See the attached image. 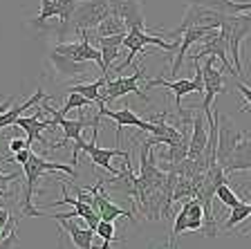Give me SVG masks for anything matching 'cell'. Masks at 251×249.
<instances>
[{
    "instance_id": "cell-28",
    "label": "cell",
    "mask_w": 251,
    "mask_h": 249,
    "mask_svg": "<svg viewBox=\"0 0 251 249\" xmlns=\"http://www.w3.org/2000/svg\"><path fill=\"white\" fill-rule=\"evenodd\" d=\"M18 218H9L5 231L0 234V249H18V234H16Z\"/></svg>"
},
{
    "instance_id": "cell-33",
    "label": "cell",
    "mask_w": 251,
    "mask_h": 249,
    "mask_svg": "<svg viewBox=\"0 0 251 249\" xmlns=\"http://www.w3.org/2000/svg\"><path fill=\"white\" fill-rule=\"evenodd\" d=\"M235 88H238V90H240V94H242V97H245V108H242V110H247V108H249V106H251V88H249V85H247V83H242V81H238V79H235Z\"/></svg>"
},
{
    "instance_id": "cell-21",
    "label": "cell",
    "mask_w": 251,
    "mask_h": 249,
    "mask_svg": "<svg viewBox=\"0 0 251 249\" xmlns=\"http://www.w3.org/2000/svg\"><path fill=\"white\" fill-rule=\"evenodd\" d=\"M124 41H126V34L99 38V50H101V58H103V72L108 79H110V72H112V63L119 58L121 50H124Z\"/></svg>"
},
{
    "instance_id": "cell-40",
    "label": "cell",
    "mask_w": 251,
    "mask_h": 249,
    "mask_svg": "<svg viewBox=\"0 0 251 249\" xmlns=\"http://www.w3.org/2000/svg\"><path fill=\"white\" fill-rule=\"evenodd\" d=\"M249 211H251V202H249Z\"/></svg>"
},
{
    "instance_id": "cell-10",
    "label": "cell",
    "mask_w": 251,
    "mask_h": 249,
    "mask_svg": "<svg viewBox=\"0 0 251 249\" xmlns=\"http://www.w3.org/2000/svg\"><path fill=\"white\" fill-rule=\"evenodd\" d=\"M226 54H229V45H226L225 34L220 29H213L211 34H206V36L200 41L198 47H195V52L191 54V63H200V58H204V56H215L222 61V65L226 68V72H229L231 77L238 79V74H235V70H233V65H231Z\"/></svg>"
},
{
    "instance_id": "cell-17",
    "label": "cell",
    "mask_w": 251,
    "mask_h": 249,
    "mask_svg": "<svg viewBox=\"0 0 251 249\" xmlns=\"http://www.w3.org/2000/svg\"><path fill=\"white\" fill-rule=\"evenodd\" d=\"M157 85H162V88H168L173 94H175V106H177V110L182 108V97H186V94H193V92H204L202 88H200L198 83L193 81V79H177V81H166V79L157 77V79H151V81L146 83V88L144 90H151V88H157Z\"/></svg>"
},
{
    "instance_id": "cell-24",
    "label": "cell",
    "mask_w": 251,
    "mask_h": 249,
    "mask_svg": "<svg viewBox=\"0 0 251 249\" xmlns=\"http://www.w3.org/2000/svg\"><path fill=\"white\" fill-rule=\"evenodd\" d=\"M119 34H128V27H126V23L121 21V18H117L115 14H108V18L92 31V36H97V38L119 36Z\"/></svg>"
},
{
    "instance_id": "cell-7",
    "label": "cell",
    "mask_w": 251,
    "mask_h": 249,
    "mask_svg": "<svg viewBox=\"0 0 251 249\" xmlns=\"http://www.w3.org/2000/svg\"><path fill=\"white\" fill-rule=\"evenodd\" d=\"M202 74H204V101L200 106V110L204 112L206 121H211L215 117L211 106H213V99L218 94H225L226 92V83H225V77H222V70L218 68L215 63V56H206L202 65Z\"/></svg>"
},
{
    "instance_id": "cell-16",
    "label": "cell",
    "mask_w": 251,
    "mask_h": 249,
    "mask_svg": "<svg viewBox=\"0 0 251 249\" xmlns=\"http://www.w3.org/2000/svg\"><path fill=\"white\" fill-rule=\"evenodd\" d=\"M103 187H105V182L101 184L99 189H97V193H94V200H92V207H94V211L101 216V220H105V222H115L117 218H128L130 222L137 224L135 213H132V211H126V209H121V207H117V204L110 200L108 193L103 191Z\"/></svg>"
},
{
    "instance_id": "cell-11",
    "label": "cell",
    "mask_w": 251,
    "mask_h": 249,
    "mask_svg": "<svg viewBox=\"0 0 251 249\" xmlns=\"http://www.w3.org/2000/svg\"><path fill=\"white\" fill-rule=\"evenodd\" d=\"M242 137H245V133H240L235 128L231 117H226V114L220 117L218 114V151H215V160H218L220 166L229 160V155L235 151V146L242 141Z\"/></svg>"
},
{
    "instance_id": "cell-23",
    "label": "cell",
    "mask_w": 251,
    "mask_h": 249,
    "mask_svg": "<svg viewBox=\"0 0 251 249\" xmlns=\"http://www.w3.org/2000/svg\"><path fill=\"white\" fill-rule=\"evenodd\" d=\"M105 83H108V77L101 74V77L92 83H74V85L68 88V92H76V94H81V97L88 99L90 104H99L101 106V88H103Z\"/></svg>"
},
{
    "instance_id": "cell-20",
    "label": "cell",
    "mask_w": 251,
    "mask_h": 249,
    "mask_svg": "<svg viewBox=\"0 0 251 249\" xmlns=\"http://www.w3.org/2000/svg\"><path fill=\"white\" fill-rule=\"evenodd\" d=\"M188 5H198L204 9H211L215 14L222 16H238V14H249L251 2H233V0H186Z\"/></svg>"
},
{
    "instance_id": "cell-30",
    "label": "cell",
    "mask_w": 251,
    "mask_h": 249,
    "mask_svg": "<svg viewBox=\"0 0 251 249\" xmlns=\"http://www.w3.org/2000/svg\"><path fill=\"white\" fill-rule=\"evenodd\" d=\"M85 106H90V101H88L85 97H81V94H76V92H68V99H65V104H63V108L58 110V112L65 117L70 110H74V108H85Z\"/></svg>"
},
{
    "instance_id": "cell-9",
    "label": "cell",
    "mask_w": 251,
    "mask_h": 249,
    "mask_svg": "<svg viewBox=\"0 0 251 249\" xmlns=\"http://www.w3.org/2000/svg\"><path fill=\"white\" fill-rule=\"evenodd\" d=\"M222 14H215L211 9H204V7L198 5H188L186 11H184V18L175 29H171V36L177 41L186 29H220L222 25Z\"/></svg>"
},
{
    "instance_id": "cell-3",
    "label": "cell",
    "mask_w": 251,
    "mask_h": 249,
    "mask_svg": "<svg viewBox=\"0 0 251 249\" xmlns=\"http://www.w3.org/2000/svg\"><path fill=\"white\" fill-rule=\"evenodd\" d=\"M148 45H157V47H162V50H166L168 56H171V52H175L179 47L177 41H173V43H166L162 36H152L148 29H128V34H126V41H124V50H128V56H126L124 63H119L112 72L115 74H121L128 65L132 63V58L137 56L139 52H144Z\"/></svg>"
},
{
    "instance_id": "cell-32",
    "label": "cell",
    "mask_w": 251,
    "mask_h": 249,
    "mask_svg": "<svg viewBox=\"0 0 251 249\" xmlns=\"http://www.w3.org/2000/svg\"><path fill=\"white\" fill-rule=\"evenodd\" d=\"M25 148H31V144L27 139H11L9 141V153L11 155H16V153L25 151Z\"/></svg>"
},
{
    "instance_id": "cell-18",
    "label": "cell",
    "mask_w": 251,
    "mask_h": 249,
    "mask_svg": "<svg viewBox=\"0 0 251 249\" xmlns=\"http://www.w3.org/2000/svg\"><path fill=\"white\" fill-rule=\"evenodd\" d=\"M16 128H23L27 133V141L29 144H41V146H45V148H54L50 141H45L41 137V130H45V128H54V119H41L38 114H31V117H18L16 119Z\"/></svg>"
},
{
    "instance_id": "cell-37",
    "label": "cell",
    "mask_w": 251,
    "mask_h": 249,
    "mask_svg": "<svg viewBox=\"0 0 251 249\" xmlns=\"http://www.w3.org/2000/svg\"><path fill=\"white\" fill-rule=\"evenodd\" d=\"M151 249H175V247L171 245V240H162V243H159V240H152Z\"/></svg>"
},
{
    "instance_id": "cell-29",
    "label": "cell",
    "mask_w": 251,
    "mask_h": 249,
    "mask_svg": "<svg viewBox=\"0 0 251 249\" xmlns=\"http://www.w3.org/2000/svg\"><path fill=\"white\" fill-rule=\"evenodd\" d=\"M215 197H218L222 204H226L229 209H233V207H238V204L242 202L240 197H238V193L233 191V189L229 187V184H220L218 189H215Z\"/></svg>"
},
{
    "instance_id": "cell-26",
    "label": "cell",
    "mask_w": 251,
    "mask_h": 249,
    "mask_svg": "<svg viewBox=\"0 0 251 249\" xmlns=\"http://www.w3.org/2000/svg\"><path fill=\"white\" fill-rule=\"evenodd\" d=\"M54 2H56L58 11H61V23H63L61 43H65V38H68V25H70V21H72L76 7L81 5V0H54Z\"/></svg>"
},
{
    "instance_id": "cell-19",
    "label": "cell",
    "mask_w": 251,
    "mask_h": 249,
    "mask_svg": "<svg viewBox=\"0 0 251 249\" xmlns=\"http://www.w3.org/2000/svg\"><path fill=\"white\" fill-rule=\"evenodd\" d=\"M222 171L226 175L240 171H251V135L242 137V141L235 146V151L229 155V160L222 164Z\"/></svg>"
},
{
    "instance_id": "cell-39",
    "label": "cell",
    "mask_w": 251,
    "mask_h": 249,
    "mask_svg": "<svg viewBox=\"0 0 251 249\" xmlns=\"http://www.w3.org/2000/svg\"><path fill=\"white\" fill-rule=\"evenodd\" d=\"M247 236H249V238H251V229H249V234H247Z\"/></svg>"
},
{
    "instance_id": "cell-35",
    "label": "cell",
    "mask_w": 251,
    "mask_h": 249,
    "mask_svg": "<svg viewBox=\"0 0 251 249\" xmlns=\"http://www.w3.org/2000/svg\"><path fill=\"white\" fill-rule=\"evenodd\" d=\"M2 160V155H0ZM14 180H18V173H0V189H7Z\"/></svg>"
},
{
    "instance_id": "cell-15",
    "label": "cell",
    "mask_w": 251,
    "mask_h": 249,
    "mask_svg": "<svg viewBox=\"0 0 251 249\" xmlns=\"http://www.w3.org/2000/svg\"><path fill=\"white\" fill-rule=\"evenodd\" d=\"M97 135H99V133H97ZM97 135L92 137V141H90V144L85 141L81 151L88 153V157L92 160L94 166L105 168V171L110 173V177H119V171H117V168H112L110 160H112V157H128L130 153H128V151H121V148H101V146L97 144Z\"/></svg>"
},
{
    "instance_id": "cell-36",
    "label": "cell",
    "mask_w": 251,
    "mask_h": 249,
    "mask_svg": "<svg viewBox=\"0 0 251 249\" xmlns=\"http://www.w3.org/2000/svg\"><path fill=\"white\" fill-rule=\"evenodd\" d=\"M9 211H7V209H0V234H2V231H5V227H7V222H9Z\"/></svg>"
},
{
    "instance_id": "cell-31",
    "label": "cell",
    "mask_w": 251,
    "mask_h": 249,
    "mask_svg": "<svg viewBox=\"0 0 251 249\" xmlns=\"http://www.w3.org/2000/svg\"><path fill=\"white\" fill-rule=\"evenodd\" d=\"M97 234H99L103 240H108V243L124 245V240H121V238H117L115 222H105V220H101V222H99V227H97Z\"/></svg>"
},
{
    "instance_id": "cell-38",
    "label": "cell",
    "mask_w": 251,
    "mask_h": 249,
    "mask_svg": "<svg viewBox=\"0 0 251 249\" xmlns=\"http://www.w3.org/2000/svg\"><path fill=\"white\" fill-rule=\"evenodd\" d=\"M233 2H251V0H233Z\"/></svg>"
},
{
    "instance_id": "cell-2",
    "label": "cell",
    "mask_w": 251,
    "mask_h": 249,
    "mask_svg": "<svg viewBox=\"0 0 251 249\" xmlns=\"http://www.w3.org/2000/svg\"><path fill=\"white\" fill-rule=\"evenodd\" d=\"M220 31L225 34L226 45H229V54L233 56V70L238 74V81L245 83L242 77V61H240V47L245 38L251 34V11L249 14H238V16H225Z\"/></svg>"
},
{
    "instance_id": "cell-4",
    "label": "cell",
    "mask_w": 251,
    "mask_h": 249,
    "mask_svg": "<svg viewBox=\"0 0 251 249\" xmlns=\"http://www.w3.org/2000/svg\"><path fill=\"white\" fill-rule=\"evenodd\" d=\"M110 5L108 0H81V5L76 7L72 21L68 25V34H81V31H90L92 34L101 23L108 18Z\"/></svg>"
},
{
    "instance_id": "cell-6",
    "label": "cell",
    "mask_w": 251,
    "mask_h": 249,
    "mask_svg": "<svg viewBox=\"0 0 251 249\" xmlns=\"http://www.w3.org/2000/svg\"><path fill=\"white\" fill-rule=\"evenodd\" d=\"M50 99H45L41 104V108L45 110V112L52 114L54 119V126H61L63 128V141L72 139L74 141V148H72V166L76 164V157H78V151L83 148V137H81V133H83V128H88V126H92L94 117H78V119H68V117H63L58 110H54L52 106H45Z\"/></svg>"
},
{
    "instance_id": "cell-12",
    "label": "cell",
    "mask_w": 251,
    "mask_h": 249,
    "mask_svg": "<svg viewBox=\"0 0 251 249\" xmlns=\"http://www.w3.org/2000/svg\"><path fill=\"white\" fill-rule=\"evenodd\" d=\"M110 14L126 23L128 29H146L144 18V0H108Z\"/></svg>"
},
{
    "instance_id": "cell-5",
    "label": "cell",
    "mask_w": 251,
    "mask_h": 249,
    "mask_svg": "<svg viewBox=\"0 0 251 249\" xmlns=\"http://www.w3.org/2000/svg\"><path fill=\"white\" fill-rule=\"evenodd\" d=\"M204 229V209L202 204L191 197V200H184L182 207H179L177 216H175V222H173V229H171V245L177 249V238L186 231H202Z\"/></svg>"
},
{
    "instance_id": "cell-8",
    "label": "cell",
    "mask_w": 251,
    "mask_h": 249,
    "mask_svg": "<svg viewBox=\"0 0 251 249\" xmlns=\"http://www.w3.org/2000/svg\"><path fill=\"white\" fill-rule=\"evenodd\" d=\"M146 74V70L144 68H137L135 74H130V77H117V79H108V83H105L103 88H101V106L103 104H112V101H117L119 97H126V94H137V97H141L146 104H151V99L146 97V92L139 88V79Z\"/></svg>"
},
{
    "instance_id": "cell-13",
    "label": "cell",
    "mask_w": 251,
    "mask_h": 249,
    "mask_svg": "<svg viewBox=\"0 0 251 249\" xmlns=\"http://www.w3.org/2000/svg\"><path fill=\"white\" fill-rule=\"evenodd\" d=\"M47 63L52 65V79L58 83L81 79V77H85L90 70V63H76V61H72V58H65V56H61V54H56L54 50L50 52V56H47Z\"/></svg>"
},
{
    "instance_id": "cell-27",
    "label": "cell",
    "mask_w": 251,
    "mask_h": 249,
    "mask_svg": "<svg viewBox=\"0 0 251 249\" xmlns=\"http://www.w3.org/2000/svg\"><path fill=\"white\" fill-rule=\"evenodd\" d=\"M247 218H251V211H249V202H240L238 207L231 209L229 218L225 220V224H222V231H226L229 234L233 227H238L240 222H245Z\"/></svg>"
},
{
    "instance_id": "cell-25",
    "label": "cell",
    "mask_w": 251,
    "mask_h": 249,
    "mask_svg": "<svg viewBox=\"0 0 251 249\" xmlns=\"http://www.w3.org/2000/svg\"><path fill=\"white\" fill-rule=\"evenodd\" d=\"M54 18H61V11H58L56 2H54V0H41V11H38V16L34 21H29V25H34L36 29L43 31V27H45L50 21H54Z\"/></svg>"
},
{
    "instance_id": "cell-1",
    "label": "cell",
    "mask_w": 251,
    "mask_h": 249,
    "mask_svg": "<svg viewBox=\"0 0 251 249\" xmlns=\"http://www.w3.org/2000/svg\"><path fill=\"white\" fill-rule=\"evenodd\" d=\"M25 171V193H23V202H21V218H34V216H45V211H41L38 207L31 204L34 200V189L41 182V177L45 173H65V175L78 177L76 168L68 164H58V162H47L45 157L31 153V157L27 160V164L23 166Z\"/></svg>"
},
{
    "instance_id": "cell-34",
    "label": "cell",
    "mask_w": 251,
    "mask_h": 249,
    "mask_svg": "<svg viewBox=\"0 0 251 249\" xmlns=\"http://www.w3.org/2000/svg\"><path fill=\"white\" fill-rule=\"evenodd\" d=\"M31 153H34V151H31V148H25V151L16 153L14 157H9V160H7V162H16V164L25 166V164H27V160H29V157H31Z\"/></svg>"
},
{
    "instance_id": "cell-14",
    "label": "cell",
    "mask_w": 251,
    "mask_h": 249,
    "mask_svg": "<svg viewBox=\"0 0 251 249\" xmlns=\"http://www.w3.org/2000/svg\"><path fill=\"white\" fill-rule=\"evenodd\" d=\"M206 146H209V124H206L204 112L195 106V117L191 124V141H188V160H204Z\"/></svg>"
},
{
    "instance_id": "cell-22",
    "label": "cell",
    "mask_w": 251,
    "mask_h": 249,
    "mask_svg": "<svg viewBox=\"0 0 251 249\" xmlns=\"http://www.w3.org/2000/svg\"><path fill=\"white\" fill-rule=\"evenodd\" d=\"M56 222H58V231H61V236L68 234L76 249H92V240H94L92 229H81V227H76L72 220H56Z\"/></svg>"
}]
</instances>
